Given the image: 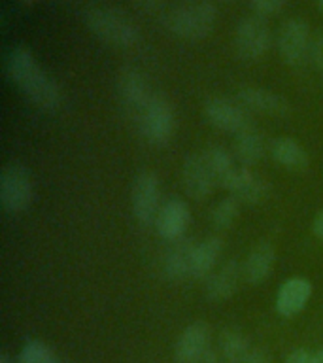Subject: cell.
Segmentation results:
<instances>
[{
    "label": "cell",
    "mask_w": 323,
    "mask_h": 363,
    "mask_svg": "<svg viewBox=\"0 0 323 363\" xmlns=\"http://www.w3.org/2000/svg\"><path fill=\"white\" fill-rule=\"evenodd\" d=\"M6 70L13 84L21 89L28 101L40 110L51 112L61 106V89L53 79L45 74L34 55L27 48L17 45L6 59Z\"/></svg>",
    "instance_id": "obj_1"
},
{
    "label": "cell",
    "mask_w": 323,
    "mask_h": 363,
    "mask_svg": "<svg viewBox=\"0 0 323 363\" xmlns=\"http://www.w3.org/2000/svg\"><path fill=\"white\" fill-rule=\"evenodd\" d=\"M215 6L208 0H189L178 4L166 16V27L170 33L186 40L206 38L215 27Z\"/></svg>",
    "instance_id": "obj_2"
},
{
    "label": "cell",
    "mask_w": 323,
    "mask_h": 363,
    "mask_svg": "<svg viewBox=\"0 0 323 363\" xmlns=\"http://www.w3.org/2000/svg\"><path fill=\"white\" fill-rule=\"evenodd\" d=\"M85 25L96 38L115 48H130L140 40V28L112 8H95L85 13Z\"/></svg>",
    "instance_id": "obj_3"
},
{
    "label": "cell",
    "mask_w": 323,
    "mask_h": 363,
    "mask_svg": "<svg viewBox=\"0 0 323 363\" xmlns=\"http://www.w3.org/2000/svg\"><path fill=\"white\" fill-rule=\"evenodd\" d=\"M140 135L153 146L169 144L176 129V116L170 102L161 95H153L147 106L136 116Z\"/></svg>",
    "instance_id": "obj_4"
},
{
    "label": "cell",
    "mask_w": 323,
    "mask_h": 363,
    "mask_svg": "<svg viewBox=\"0 0 323 363\" xmlns=\"http://www.w3.org/2000/svg\"><path fill=\"white\" fill-rule=\"evenodd\" d=\"M271 27L263 16L251 13L240 19L234 33V50L244 61H255L271 48Z\"/></svg>",
    "instance_id": "obj_5"
},
{
    "label": "cell",
    "mask_w": 323,
    "mask_h": 363,
    "mask_svg": "<svg viewBox=\"0 0 323 363\" xmlns=\"http://www.w3.org/2000/svg\"><path fill=\"white\" fill-rule=\"evenodd\" d=\"M30 174L19 164H8L0 176V203L8 214H21L33 203Z\"/></svg>",
    "instance_id": "obj_6"
},
{
    "label": "cell",
    "mask_w": 323,
    "mask_h": 363,
    "mask_svg": "<svg viewBox=\"0 0 323 363\" xmlns=\"http://www.w3.org/2000/svg\"><path fill=\"white\" fill-rule=\"evenodd\" d=\"M130 206L136 221L142 225H152L161 210V184L153 172H142L135 178L130 191Z\"/></svg>",
    "instance_id": "obj_7"
},
{
    "label": "cell",
    "mask_w": 323,
    "mask_h": 363,
    "mask_svg": "<svg viewBox=\"0 0 323 363\" xmlns=\"http://www.w3.org/2000/svg\"><path fill=\"white\" fill-rule=\"evenodd\" d=\"M204 116L215 129L240 135L242 130L251 127L248 108L242 106L240 102H234L225 96H215L206 102L204 106Z\"/></svg>",
    "instance_id": "obj_8"
},
{
    "label": "cell",
    "mask_w": 323,
    "mask_h": 363,
    "mask_svg": "<svg viewBox=\"0 0 323 363\" xmlns=\"http://www.w3.org/2000/svg\"><path fill=\"white\" fill-rule=\"evenodd\" d=\"M310 28L305 19L291 17L283 23L278 33V51L288 65H299L308 59L310 51Z\"/></svg>",
    "instance_id": "obj_9"
},
{
    "label": "cell",
    "mask_w": 323,
    "mask_h": 363,
    "mask_svg": "<svg viewBox=\"0 0 323 363\" xmlns=\"http://www.w3.org/2000/svg\"><path fill=\"white\" fill-rule=\"evenodd\" d=\"M223 187L231 191L232 197H237L240 203L255 204L265 201L271 193V186L263 176L255 174L249 167H237L231 176L223 182Z\"/></svg>",
    "instance_id": "obj_10"
},
{
    "label": "cell",
    "mask_w": 323,
    "mask_h": 363,
    "mask_svg": "<svg viewBox=\"0 0 323 363\" xmlns=\"http://www.w3.org/2000/svg\"><path fill=\"white\" fill-rule=\"evenodd\" d=\"M189 221H191V212L186 201L172 197L161 204L157 220H155V229L159 237L166 242H178L186 235Z\"/></svg>",
    "instance_id": "obj_11"
},
{
    "label": "cell",
    "mask_w": 323,
    "mask_h": 363,
    "mask_svg": "<svg viewBox=\"0 0 323 363\" xmlns=\"http://www.w3.org/2000/svg\"><path fill=\"white\" fill-rule=\"evenodd\" d=\"M118 93L121 102H123L125 110L132 118H136L147 106V102L152 101L153 96L146 78L136 68L129 67L123 68L118 74Z\"/></svg>",
    "instance_id": "obj_12"
},
{
    "label": "cell",
    "mask_w": 323,
    "mask_h": 363,
    "mask_svg": "<svg viewBox=\"0 0 323 363\" xmlns=\"http://www.w3.org/2000/svg\"><path fill=\"white\" fill-rule=\"evenodd\" d=\"M181 180H183L187 195L197 201H204L214 191L215 184H217L210 164L206 163L204 153H193L186 159L183 169H181Z\"/></svg>",
    "instance_id": "obj_13"
},
{
    "label": "cell",
    "mask_w": 323,
    "mask_h": 363,
    "mask_svg": "<svg viewBox=\"0 0 323 363\" xmlns=\"http://www.w3.org/2000/svg\"><path fill=\"white\" fill-rule=\"evenodd\" d=\"M210 350V328L204 322L189 323L178 337L176 363H198Z\"/></svg>",
    "instance_id": "obj_14"
},
{
    "label": "cell",
    "mask_w": 323,
    "mask_h": 363,
    "mask_svg": "<svg viewBox=\"0 0 323 363\" xmlns=\"http://www.w3.org/2000/svg\"><path fill=\"white\" fill-rule=\"evenodd\" d=\"M312 297V284L306 278H289L280 286L276 295V311L280 316L293 318L305 311Z\"/></svg>",
    "instance_id": "obj_15"
},
{
    "label": "cell",
    "mask_w": 323,
    "mask_h": 363,
    "mask_svg": "<svg viewBox=\"0 0 323 363\" xmlns=\"http://www.w3.org/2000/svg\"><path fill=\"white\" fill-rule=\"evenodd\" d=\"M238 102L248 110L268 113V116H285L291 110L288 99L261 87H242L238 91Z\"/></svg>",
    "instance_id": "obj_16"
},
{
    "label": "cell",
    "mask_w": 323,
    "mask_h": 363,
    "mask_svg": "<svg viewBox=\"0 0 323 363\" xmlns=\"http://www.w3.org/2000/svg\"><path fill=\"white\" fill-rule=\"evenodd\" d=\"M242 267L238 265L237 259L227 261L217 272H212L206 280V297L214 303L231 299L240 282Z\"/></svg>",
    "instance_id": "obj_17"
},
{
    "label": "cell",
    "mask_w": 323,
    "mask_h": 363,
    "mask_svg": "<svg viewBox=\"0 0 323 363\" xmlns=\"http://www.w3.org/2000/svg\"><path fill=\"white\" fill-rule=\"evenodd\" d=\"M268 153L271 157L276 161L278 164H282L283 169L297 170V172H302V170L308 169L310 164V157L299 142L289 138V136H278L268 144Z\"/></svg>",
    "instance_id": "obj_18"
},
{
    "label": "cell",
    "mask_w": 323,
    "mask_h": 363,
    "mask_svg": "<svg viewBox=\"0 0 323 363\" xmlns=\"http://www.w3.org/2000/svg\"><path fill=\"white\" fill-rule=\"evenodd\" d=\"M276 263V250L268 242H259L246 257L244 263V278L248 284H263L271 277L272 269Z\"/></svg>",
    "instance_id": "obj_19"
},
{
    "label": "cell",
    "mask_w": 323,
    "mask_h": 363,
    "mask_svg": "<svg viewBox=\"0 0 323 363\" xmlns=\"http://www.w3.org/2000/svg\"><path fill=\"white\" fill-rule=\"evenodd\" d=\"M195 246L197 244L189 242V240H178L174 248L166 254V257H164V274L170 280H183V278L191 277Z\"/></svg>",
    "instance_id": "obj_20"
},
{
    "label": "cell",
    "mask_w": 323,
    "mask_h": 363,
    "mask_svg": "<svg viewBox=\"0 0 323 363\" xmlns=\"http://www.w3.org/2000/svg\"><path fill=\"white\" fill-rule=\"evenodd\" d=\"M266 150L268 147H266L265 138L254 127H249V129L242 130L240 135H237L234 152H237V159L244 167H254V164L259 163Z\"/></svg>",
    "instance_id": "obj_21"
},
{
    "label": "cell",
    "mask_w": 323,
    "mask_h": 363,
    "mask_svg": "<svg viewBox=\"0 0 323 363\" xmlns=\"http://www.w3.org/2000/svg\"><path fill=\"white\" fill-rule=\"evenodd\" d=\"M223 242L217 237L204 238L203 242L195 246V254H193V269L191 278H206L212 274L215 263L220 259Z\"/></svg>",
    "instance_id": "obj_22"
},
{
    "label": "cell",
    "mask_w": 323,
    "mask_h": 363,
    "mask_svg": "<svg viewBox=\"0 0 323 363\" xmlns=\"http://www.w3.org/2000/svg\"><path fill=\"white\" fill-rule=\"evenodd\" d=\"M220 348L229 363H246L254 348L249 346L248 339L238 329H225L220 337Z\"/></svg>",
    "instance_id": "obj_23"
},
{
    "label": "cell",
    "mask_w": 323,
    "mask_h": 363,
    "mask_svg": "<svg viewBox=\"0 0 323 363\" xmlns=\"http://www.w3.org/2000/svg\"><path fill=\"white\" fill-rule=\"evenodd\" d=\"M204 157H206V163L210 164V169L214 172L215 180L220 186H223V182L231 176V172L237 169L234 164V159L229 152H227L223 146H212L204 152Z\"/></svg>",
    "instance_id": "obj_24"
},
{
    "label": "cell",
    "mask_w": 323,
    "mask_h": 363,
    "mask_svg": "<svg viewBox=\"0 0 323 363\" xmlns=\"http://www.w3.org/2000/svg\"><path fill=\"white\" fill-rule=\"evenodd\" d=\"M238 212H240V201L231 195V197L221 199L220 203L215 204L210 214V220L215 229H229L237 221Z\"/></svg>",
    "instance_id": "obj_25"
},
{
    "label": "cell",
    "mask_w": 323,
    "mask_h": 363,
    "mask_svg": "<svg viewBox=\"0 0 323 363\" xmlns=\"http://www.w3.org/2000/svg\"><path fill=\"white\" fill-rule=\"evenodd\" d=\"M19 363H59V359L50 346L40 340H30L23 346L21 354H19Z\"/></svg>",
    "instance_id": "obj_26"
},
{
    "label": "cell",
    "mask_w": 323,
    "mask_h": 363,
    "mask_svg": "<svg viewBox=\"0 0 323 363\" xmlns=\"http://www.w3.org/2000/svg\"><path fill=\"white\" fill-rule=\"evenodd\" d=\"M288 0H249V4L254 8L255 13H259V16H272V13H276L285 6Z\"/></svg>",
    "instance_id": "obj_27"
},
{
    "label": "cell",
    "mask_w": 323,
    "mask_h": 363,
    "mask_svg": "<svg viewBox=\"0 0 323 363\" xmlns=\"http://www.w3.org/2000/svg\"><path fill=\"white\" fill-rule=\"evenodd\" d=\"M308 61L316 70L323 72V33L317 34L316 38L312 40L310 51H308Z\"/></svg>",
    "instance_id": "obj_28"
},
{
    "label": "cell",
    "mask_w": 323,
    "mask_h": 363,
    "mask_svg": "<svg viewBox=\"0 0 323 363\" xmlns=\"http://www.w3.org/2000/svg\"><path fill=\"white\" fill-rule=\"evenodd\" d=\"M312 352L305 350V348H297L295 352H291L285 359V363H310Z\"/></svg>",
    "instance_id": "obj_29"
},
{
    "label": "cell",
    "mask_w": 323,
    "mask_h": 363,
    "mask_svg": "<svg viewBox=\"0 0 323 363\" xmlns=\"http://www.w3.org/2000/svg\"><path fill=\"white\" fill-rule=\"evenodd\" d=\"M246 363H271V356H268V352L265 348H254Z\"/></svg>",
    "instance_id": "obj_30"
},
{
    "label": "cell",
    "mask_w": 323,
    "mask_h": 363,
    "mask_svg": "<svg viewBox=\"0 0 323 363\" xmlns=\"http://www.w3.org/2000/svg\"><path fill=\"white\" fill-rule=\"evenodd\" d=\"M312 233H314V237L323 240V210L314 218V221H312Z\"/></svg>",
    "instance_id": "obj_31"
},
{
    "label": "cell",
    "mask_w": 323,
    "mask_h": 363,
    "mask_svg": "<svg viewBox=\"0 0 323 363\" xmlns=\"http://www.w3.org/2000/svg\"><path fill=\"white\" fill-rule=\"evenodd\" d=\"M136 4H140L142 8H147V10H155L159 6H163L164 0H135Z\"/></svg>",
    "instance_id": "obj_32"
},
{
    "label": "cell",
    "mask_w": 323,
    "mask_h": 363,
    "mask_svg": "<svg viewBox=\"0 0 323 363\" xmlns=\"http://www.w3.org/2000/svg\"><path fill=\"white\" fill-rule=\"evenodd\" d=\"M198 363H220V359H217V356H215L214 350H208Z\"/></svg>",
    "instance_id": "obj_33"
},
{
    "label": "cell",
    "mask_w": 323,
    "mask_h": 363,
    "mask_svg": "<svg viewBox=\"0 0 323 363\" xmlns=\"http://www.w3.org/2000/svg\"><path fill=\"white\" fill-rule=\"evenodd\" d=\"M310 363H323V348H319V350H316V352H312Z\"/></svg>",
    "instance_id": "obj_34"
},
{
    "label": "cell",
    "mask_w": 323,
    "mask_h": 363,
    "mask_svg": "<svg viewBox=\"0 0 323 363\" xmlns=\"http://www.w3.org/2000/svg\"><path fill=\"white\" fill-rule=\"evenodd\" d=\"M0 363H11V359L6 356V354H2V356H0Z\"/></svg>",
    "instance_id": "obj_35"
},
{
    "label": "cell",
    "mask_w": 323,
    "mask_h": 363,
    "mask_svg": "<svg viewBox=\"0 0 323 363\" xmlns=\"http://www.w3.org/2000/svg\"><path fill=\"white\" fill-rule=\"evenodd\" d=\"M23 4H34V2H36V0H21Z\"/></svg>",
    "instance_id": "obj_36"
},
{
    "label": "cell",
    "mask_w": 323,
    "mask_h": 363,
    "mask_svg": "<svg viewBox=\"0 0 323 363\" xmlns=\"http://www.w3.org/2000/svg\"><path fill=\"white\" fill-rule=\"evenodd\" d=\"M317 4H319V8L323 10V0H317Z\"/></svg>",
    "instance_id": "obj_37"
}]
</instances>
